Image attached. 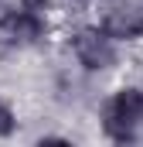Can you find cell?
Here are the masks:
<instances>
[{
  "mask_svg": "<svg viewBox=\"0 0 143 147\" xmlns=\"http://www.w3.org/2000/svg\"><path fill=\"white\" fill-rule=\"evenodd\" d=\"M143 116V92L140 89H123L106 106V134L116 140H130L136 130V120Z\"/></svg>",
  "mask_w": 143,
  "mask_h": 147,
  "instance_id": "cell-1",
  "label": "cell"
},
{
  "mask_svg": "<svg viewBox=\"0 0 143 147\" xmlns=\"http://www.w3.org/2000/svg\"><path fill=\"white\" fill-rule=\"evenodd\" d=\"M75 55L85 69H109L116 62V51H112L109 38L99 34V31H78L75 34Z\"/></svg>",
  "mask_w": 143,
  "mask_h": 147,
  "instance_id": "cell-2",
  "label": "cell"
},
{
  "mask_svg": "<svg viewBox=\"0 0 143 147\" xmlns=\"http://www.w3.org/2000/svg\"><path fill=\"white\" fill-rule=\"evenodd\" d=\"M102 31L112 38H136V34H143V14L136 7H109Z\"/></svg>",
  "mask_w": 143,
  "mask_h": 147,
  "instance_id": "cell-3",
  "label": "cell"
},
{
  "mask_svg": "<svg viewBox=\"0 0 143 147\" xmlns=\"http://www.w3.org/2000/svg\"><path fill=\"white\" fill-rule=\"evenodd\" d=\"M7 28H10V34H17L21 41H34V38H41V31H44V21H41V14H34V10H17V14H10L7 21H3Z\"/></svg>",
  "mask_w": 143,
  "mask_h": 147,
  "instance_id": "cell-4",
  "label": "cell"
},
{
  "mask_svg": "<svg viewBox=\"0 0 143 147\" xmlns=\"http://www.w3.org/2000/svg\"><path fill=\"white\" fill-rule=\"evenodd\" d=\"M10 130H14V116H10V110H7V106H3V103H0V134H3V137H7V134H10Z\"/></svg>",
  "mask_w": 143,
  "mask_h": 147,
  "instance_id": "cell-5",
  "label": "cell"
},
{
  "mask_svg": "<svg viewBox=\"0 0 143 147\" xmlns=\"http://www.w3.org/2000/svg\"><path fill=\"white\" fill-rule=\"evenodd\" d=\"M24 7H27V10H34V14H41V10L48 7V0H24Z\"/></svg>",
  "mask_w": 143,
  "mask_h": 147,
  "instance_id": "cell-6",
  "label": "cell"
}]
</instances>
